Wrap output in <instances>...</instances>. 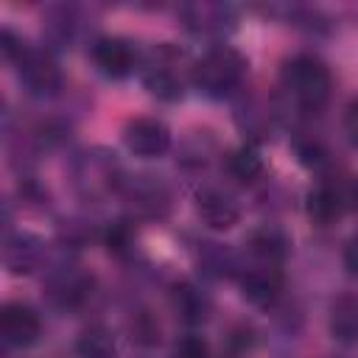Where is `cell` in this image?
Segmentation results:
<instances>
[{"instance_id":"21","label":"cell","mask_w":358,"mask_h":358,"mask_svg":"<svg viewBox=\"0 0 358 358\" xmlns=\"http://www.w3.org/2000/svg\"><path fill=\"white\" fill-rule=\"evenodd\" d=\"M76 358H117V344L106 327L92 324L76 338Z\"/></svg>"},{"instance_id":"9","label":"cell","mask_w":358,"mask_h":358,"mask_svg":"<svg viewBox=\"0 0 358 358\" xmlns=\"http://www.w3.org/2000/svg\"><path fill=\"white\" fill-rule=\"evenodd\" d=\"M235 277H238L243 296L257 308L274 305L282 291V268L280 266H266V263H255V260L243 257V260H238Z\"/></svg>"},{"instance_id":"20","label":"cell","mask_w":358,"mask_h":358,"mask_svg":"<svg viewBox=\"0 0 358 358\" xmlns=\"http://www.w3.org/2000/svg\"><path fill=\"white\" fill-rule=\"evenodd\" d=\"M78 34V20H76V8L70 6H59L50 8L48 20H45V39L53 48H70V42Z\"/></svg>"},{"instance_id":"14","label":"cell","mask_w":358,"mask_h":358,"mask_svg":"<svg viewBox=\"0 0 358 358\" xmlns=\"http://www.w3.org/2000/svg\"><path fill=\"white\" fill-rule=\"evenodd\" d=\"M123 143L134 157L157 159L171 148V129L159 117H134L123 129Z\"/></svg>"},{"instance_id":"23","label":"cell","mask_w":358,"mask_h":358,"mask_svg":"<svg viewBox=\"0 0 358 358\" xmlns=\"http://www.w3.org/2000/svg\"><path fill=\"white\" fill-rule=\"evenodd\" d=\"M173 358H210V355H207V347H204L201 338L187 336V338H182V341L176 344Z\"/></svg>"},{"instance_id":"17","label":"cell","mask_w":358,"mask_h":358,"mask_svg":"<svg viewBox=\"0 0 358 358\" xmlns=\"http://www.w3.org/2000/svg\"><path fill=\"white\" fill-rule=\"evenodd\" d=\"M330 333L341 344H358V294H341L330 305Z\"/></svg>"},{"instance_id":"8","label":"cell","mask_w":358,"mask_h":358,"mask_svg":"<svg viewBox=\"0 0 358 358\" xmlns=\"http://www.w3.org/2000/svg\"><path fill=\"white\" fill-rule=\"evenodd\" d=\"M92 274L81 266H56L45 280V299L53 310H78L92 296Z\"/></svg>"},{"instance_id":"22","label":"cell","mask_w":358,"mask_h":358,"mask_svg":"<svg viewBox=\"0 0 358 358\" xmlns=\"http://www.w3.org/2000/svg\"><path fill=\"white\" fill-rule=\"evenodd\" d=\"M103 238H106V246H109L112 255H126V252H131V246H134L131 221H115V224H109V229H106Z\"/></svg>"},{"instance_id":"18","label":"cell","mask_w":358,"mask_h":358,"mask_svg":"<svg viewBox=\"0 0 358 358\" xmlns=\"http://www.w3.org/2000/svg\"><path fill=\"white\" fill-rule=\"evenodd\" d=\"M224 171H227V176L235 179L238 185H252V182H257V179L263 176L266 165H263L260 151L246 143V145H241V148H235V151H229V154L224 157Z\"/></svg>"},{"instance_id":"3","label":"cell","mask_w":358,"mask_h":358,"mask_svg":"<svg viewBox=\"0 0 358 358\" xmlns=\"http://www.w3.org/2000/svg\"><path fill=\"white\" fill-rule=\"evenodd\" d=\"M246 70H249V59L238 48L221 42V45L207 48L193 62V67H190V84L201 95H207V98H224V95L235 92L243 84Z\"/></svg>"},{"instance_id":"24","label":"cell","mask_w":358,"mask_h":358,"mask_svg":"<svg viewBox=\"0 0 358 358\" xmlns=\"http://www.w3.org/2000/svg\"><path fill=\"white\" fill-rule=\"evenodd\" d=\"M344 134L352 145H358V95L344 109Z\"/></svg>"},{"instance_id":"5","label":"cell","mask_w":358,"mask_h":358,"mask_svg":"<svg viewBox=\"0 0 358 358\" xmlns=\"http://www.w3.org/2000/svg\"><path fill=\"white\" fill-rule=\"evenodd\" d=\"M182 53L171 45H157L145 62H143V87L148 90V95H154L157 101L173 103L182 101L185 95V76H182Z\"/></svg>"},{"instance_id":"19","label":"cell","mask_w":358,"mask_h":358,"mask_svg":"<svg viewBox=\"0 0 358 358\" xmlns=\"http://www.w3.org/2000/svg\"><path fill=\"white\" fill-rule=\"evenodd\" d=\"M171 305H173L176 316H179L182 322H187V324L204 322V316H207V310H210L207 296H204L196 285H190V282H176V285H173V291H171Z\"/></svg>"},{"instance_id":"12","label":"cell","mask_w":358,"mask_h":358,"mask_svg":"<svg viewBox=\"0 0 358 358\" xmlns=\"http://www.w3.org/2000/svg\"><path fill=\"white\" fill-rule=\"evenodd\" d=\"M196 213L204 227L210 229H232L241 221V204L232 196V190L221 185H201L196 190Z\"/></svg>"},{"instance_id":"10","label":"cell","mask_w":358,"mask_h":358,"mask_svg":"<svg viewBox=\"0 0 358 358\" xmlns=\"http://www.w3.org/2000/svg\"><path fill=\"white\" fill-rule=\"evenodd\" d=\"M42 336V316L28 302H6L0 308V338L6 347L25 350Z\"/></svg>"},{"instance_id":"16","label":"cell","mask_w":358,"mask_h":358,"mask_svg":"<svg viewBox=\"0 0 358 358\" xmlns=\"http://www.w3.org/2000/svg\"><path fill=\"white\" fill-rule=\"evenodd\" d=\"M305 210H308V218L310 221H316L319 227H330L333 221H338L344 215V210H350L347 207L344 187L330 185V182H319L316 187L308 190Z\"/></svg>"},{"instance_id":"4","label":"cell","mask_w":358,"mask_h":358,"mask_svg":"<svg viewBox=\"0 0 358 358\" xmlns=\"http://www.w3.org/2000/svg\"><path fill=\"white\" fill-rule=\"evenodd\" d=\"M14 70H17L22 90L34 98H53V95H59V90L64 84L59 59L50 48L25 45V50L14 59Z\"/></svg>"},{"instance_id":"1","label":"cell","mask_w":358,"mask_h":358,"mask_svg":"<svg viewBox=\"0 0 358 358\" xmlns=\"http://www.w3.org/2000/svg\"><path fill=\"white\" fill-rule=\"evenodd\" d=\"M280 90L288 109L299 115H319L333 95L330 67L313 53H296L280 67Z\"/></svg>"},{"instance_id":"2","label":"cell","mask_w":358,"mask_h":358,"mask_svg":"<svg viewBox=\"0 0 358 358\" xmlns=\"http://www.w3.org/2000/svg\"><path fill=\"white\" fill-rule=\"evenodd\" d=\"M70 182H73V190L78 199H84L90 204H101L109 196H120L123 182H126V171H123L115 151L95 145V148L81 151L73 159Z\"/></svg>"},{"instance_id":"6","label":"cell","mask_w":358,"mask_h":358,"mask_svg":"<svg viewBox=\"0 0 358 358\" xmlns=\"http://www.w3.org/2000/svg\"><path fill=\"white\" fill-rule=\"evenodd\" d=\"M179 20H182V28L196 39H210L221 45L224 36L235 31L238 11L235 6L221 0H190L179 6Z\"/></svg>"},{"instance_id":"13","label":"cell","mask_w":358,"mask_h":358,"mask_svg":"<svg viewBox=\"0 0 358 358\" xmlns=\"http://www.w3.org/2000/svg\"><path fill=\"white\" fill-rule=\"evenodd\" d=\"M3 263L8 274L28 277L45 263V241L28 229H14L3 241Z\"/></svg>"},{"instance_id":"25","label":"cell","mask_w":358,"mask_h":358,"mask_svg":"<svg viewBox=\"0 0 358 358\" xmlns=\"http://www.w3.org/2000/svg\"><path fill=\"white\" fill-rule=\"evenodd\" d=\"M341 260H344V268H347L352 277H358V229H355V232L347 238Z\"/></svg>"},{"instance_id":"7","label":"cell","mask_w":358,"mask_h":358,"mask_svg":"<svg viewBox=\"0 0 358 358\" xmlns=\"http://www.w3.org/2000/svg\"><path fill=\"white\" fill-rule=\"evenodd\" d=\"M120 196L137 218H151V221L165 218L171 213V204H173L171 187L162 182V176H154V173L126 176Z\"/></svg>"},{"instance_id":"11","label":"cell","mask_w":358,"mask_h":358,"mask_svg":"<svg viewBox=\"0 0 358 358\" xmlns=\"http://www.w3.org/2000/svg\"><path fill=\"white\" fill-rule=\"evenodd\" d=\"M90 59L95 70L106 78H126L137 70V48L126 36H101L90 48Z\"/></svg>"},{"instance_id":"15","label":"cell","mask_w":358,"mask_h":358,"mask_svg":"<svg viewBox=\"0 0 358 358\" xmlns=\"http://www.w3.org/2000/svg\"><path fill=\"white\" fill-rule=\"evenodd\" d=\"M288 255H291V238L277 224H260L246 238V260L282 268Z\"/></svg>"}]
</instances>
